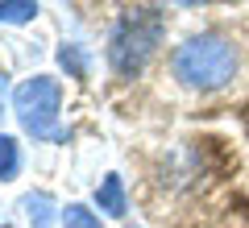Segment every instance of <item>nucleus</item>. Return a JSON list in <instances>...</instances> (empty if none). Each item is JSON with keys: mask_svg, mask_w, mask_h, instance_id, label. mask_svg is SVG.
Wrapping results in <instances>:
<instances>
[{"mask_svg": "<svg viewBox=\"0 0 249 228\" xmlns=\"http://www.w3.org/2000/svg\"><path fill=\"white\" fill-rule=\"evenodd\" d=\"M170 70L191 91H220L237 75V46L220 34H196L175 50Z\"/></svg>", "mask_w": 249, "mask_h": 228, "instance_id": "obj_1", "label": "nucleus"}, {"mask_svg": "<svg viewBox=\"0 0 249 228\" xmlns=\"http://www.w3.org/2000/svg\"><path fill=\"white\" fill-rule=\"evenodd\" d=\"M162 34H166L162 13H154V9H133V13H124V17L112 25V34H108V67H112L121 79L142 75L145 62H150L154 50H158Z\"/></svg>", "mask_w": 249, "mask_h": 228, "instance_id": "obj_2", "label": "nucleus"}, {"mask_svg": "<svg viewBox=\"0 0 249 228\" xmlns=\"http://www.w3.org/2000/svg\"><path fill=\"white\" fill-rule=\"evenodd\" d=\"M13 112H17L21 129L34 141H58V145L71 141V129L58 124L62 83L54 79V75H34V79L17 83V88H13Z\"/></svg>", "mask_w": 249, "mask_h": 228, "instance_id": "obj_3", "label": "nucleus"}, {"mask_svg": "<svg viewBox=\"0 0 249 228\" xmlns=\"http://www.w3.org/2000/svg\"><path fill=\"white\" fill-rule=\"evenodd\" d=\"M17 208L25 211V220H29L34 228H54V224L62 220V208L54 203L50 191H29V195H21Z\"/></svg>", "mask_w": 249, "mask_h": 228, "instance_id": "obj_4", "label": "nucleus"}, {"mask_svg": "<svg viewBox=\"0 0 249 228\" xmlns=\"http://www.w3.org/2000/svg\"><path fill=\"white\" fill-rule=\"evenodd\" d=\"M96 208L104 216H124V183L121 175H104L96 187Z\"/></svg>", "mask_w": 249, "mask_h": 228, "instance_id": "obj_5", "label": "nucleus"}, {"mask_svg": "<svg viewBox=\"0 0 249 228\" xmlns=\"http://www.w3.org/2000/svg\"><path fill=\"white\" fill-rule=\"evenodd\" d=\"M58 67L67 70V79H88L91 58H88V50H83L79 42H62V50H58Z\"/></svg>", "mask_w": 249, "mask_h": 228, "instance_id": "obj_6", "label": "nucleus"}, {"mask_svg": "<svg viewBox=\"0 0 249 228\" xmlns=\"http://www.w3.org/2000/svg\"><path fill=\"white\" fill-rule=\"evenodd\" d=\"M37 13V0H0V25H29Z\"/></svg>", "mask_w": 249, "mask_h": 228, "instance_id": "obj_7", "label": "nucleus"}, {"mask_svg": "<svg viewBox=\"0 0 249 228\" xmlns=\"http://www.w3.org/2000/svg\"><path fill=\"white\" fill-rule=\"evenodd\" d=\"M17 175H21V145H17V137L0 133V183H9Z\"/></svg>", "mask_w": 249, "mask_h": 228, "instance_id": "obj_8", "label": "nucleus"}, {"mask_svg": "<svg viewBox=\"0 0 249 228\" xmlns=\"http://www.w3.org/2000/svg\"><path fill=\"white\" fill-rule=\"evenodd\" d=\"M62 224L67 228H100V211H91L88 203H67L62 208Z\"/></svg>", "mask_w": 249, "mask_h": 228, "instance_id": "obj_9", "label": "nucleus"}, {"mask_svg": "<svg viewBox=\"0 0 249 228\" xmlns=\"http://www.w3.org/2000/svg\"><path fill=\"white\" fill-rule=\"evenodd\" d=\"M13 100V91H9V75L0 70V116H4V104Z\"/></svg>", "mask_w": 249, "mask_h": 228, "instance_id": "obj_10", "label": "nucleus"}, {"mask_svg": "<svg viewBox=\"0 0 249 228\" xmlns=\"http://www.w3.org/2000/svg\"><path fill=\"white\" fill-rule=\"evenodd\" d=\"M158 4H175V9H199V4H208V0H158Z\"/></svg>", "mask_w": 249, "mask_h": 228, "instance_id": "obj_11", "label": "nucleus"}, {"mask_svg": "<svg viewBox=\"0 0 249 228\" xmlns=\"http://www.w3.org/2000/svg\"><path fill=\"white\" fill-rule=\"evenodd\" d=\"M0 228H13V224H0Z\"/></svg>", "mask_w": 249, "mask_h": 228, "instance_id": "obj_12", "label": "nucleus"}, {"mask_svg": "<svg viewBox=\"0 0 249 228\" xmlns=\"http://www.w3.org/2000/svg\"><path fill=\"white\" fill-rule=\"evenodd\" d=\"M129 228H142V224H129Z\"/></svg>", "mask_w": 249, "mask_h": 228, "instance_id": "obj_13", "label": "nucleus"}]
</instances>
